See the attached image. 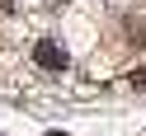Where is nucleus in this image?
<instances>
[{"label": "nucleus", "mask_w": 146, "mask_h": 136, "mask_svg": "<svg viewBox=\"0 0 146 136\" xmlns=\"http://www.w3.org/2000/svg\"><path fill=\"white\" fill-rule=\"evenodd\" d=\"M33 61H38L42 70H66V47H61V42H52V38H42L38 47H33Z\"/></svg>", "instance_id": "nucleus-1"}]
</instances>
